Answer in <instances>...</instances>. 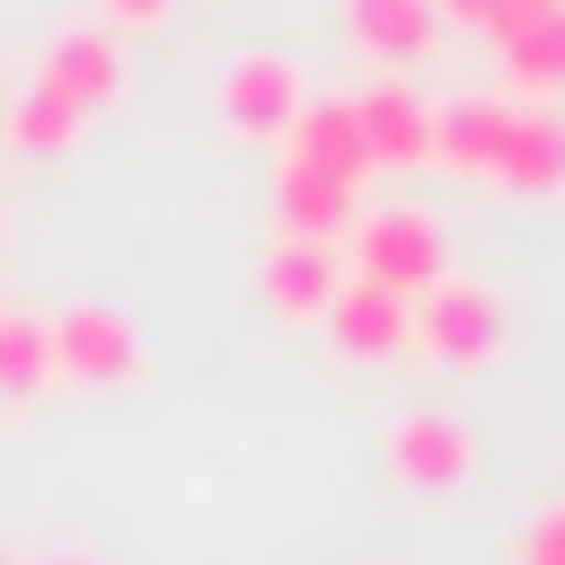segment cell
I'll return each instance as SVG.
<instances>
[{
    "mask_svg": "<svg viewBox=\"0 0 565 565\" xmlns=\"http://www.w3.org/2000/svg\"><path fill=\"white\" fill-rule=\"evenodd\" d=\"M415 344L441 362H486L503 344V300L468 274H441L433 291H415Z\"/></svg>",
    "mask_w": 565,
    "mask_h": 565,
    "instance_id": "2",
    "label": "cell"
},
{
    "mask_svg": "<svg viewBox=\"0 0 565 565\" xmlns=\"http://www.w3.org/2000/svg\"><path fill=\"white\" fill-rule=\"evenodd\" d=\"M221 115H230L238 132H291V115H300V71H291L282 53H238V62L221 71Z\"/></svg>",
    "mask_w": 565,
    "mask_h": 565,
    "instance_id": "5",
    "label": "cell"
},
{
    "mask_svg": "<svg viewBox=\"0 0 565 565\" xmlns=\"http://www.w3.org/2000/svg\"><path fill=\"white\" fill-rule=\"evenodd\" d=\"M44 565H88V556H44Z\"/></svg>",
    "mask_w": 565,
    "mask_h": 565,
    "instance_id": "21",
    "label": "cell"
},
{
    "mask_svg": "<svg viewBox=\"0 0 565 565\" xmlns=\"http://www.w3.org/2000/svg\"><path fill=\"white\" fill-rule=\"evenodd\" d=\"M335 282H344V256H335L327 238H274V256H265V291H274V309L318 318V309L335 300Z\"/></svg>",
    "mask_w": 565,
    "mask_h": 565,
    "instance_id": "10",
    "label": "cell"
},
{
    "mask_svg": "<svg viewBox=\"0 0 565 565\" xmlns=\"http://www.w3.org/2000/svg\"><path fill=\"white\" fill-rule=\"evenodd\" d=\"M521 565H565V503L530 530V547H521Z\"/></svg>",
    "mask_w": 565,
    "mask_h": 565,
    "instance_id": "19",
    "label": "cell"
},
{
    "mask_svg": "<svg viewBox=\"0 0 565 565\" xmlns=\"http://www.w3.org/2000/svg\"><path fill=\"white\" fill-rule=\"evenodd\" d=\"M353 124H362L371 168H380V159H424V150H433V106H424L415 79H371V88L353 97Z\"/></svg>",
    "mask_w": 565,
    "mask_h": 565,
    "instance_id": "7",
    "label": "cell"
},
{
    "mask_svg": "<svg viewBox=\"0 0 565 565\" xmlns=\"http://www.w3.org/2000/svg\"><path fill=\"white\" fill-rule=\"evenodd\" d=\"M71 132H79V106H62L44 79H26L18 106H9V141H26V150H62Z\"/></svg>",
    "mask_w": 565,
    "mask_h": 565,
    "instance_id": "16",
    "label": "cell"
},
{
    "mask_svg": "<svg viewBox=\"0 0 565 565\" xmlns=\"http://www.w3.org/2000/svg\"><path fill=\"white\" fill-rule=\"evenodd\" d=\"M274 212H282V238H327L335 247V230H353V185H335V177H318V168H291L282 159V185H274Z\"/></svg>",
    "mask_w": 565,
    "mask_h": 565,
    "instance_id": "14",
    "label": "cell"
},
{
    "mask_svg": "<svg viewBox=\"0 0 565 565\" xmlns=\"http://www.w3.org/2000/svg\"><path fill=\"white\" fill-rule=\"evenodd\" d=\"M353 265L344 274H362V282H380V291H433L441 282V230H433V212L424 203H380V212H353Z\"/></svg>",
    "mask_w": 565,
    "mask_h": 565,
    "instance_id": "1",
    "label": "cell"
},
{
    "mask_svg": "<svg viewBox=\"0 0 565 565\" xmlns=\"http://www.w3.org/2000/svg\"><path fill=\"white\" fill-rule=\"evenodd\" d=\"M106 9H115V18H159L168 0H106Z\"/></svg>",
    "mask_w": 565,
    "mask_h": 565,
    "instance_id": "20",
    "label": "cell"
},
{
    "mask_svg": "<svg viewBox=\"0 0 565 565\" xmlns=\"http://www.w3.org/2000/svg\"><path fill=\"white\" fill-rule=\"evenodd\" d=\"M512 115H521V106H503V97H441V106H433V159H450V168H494Z\"/></svg>",
    "mask_w": 565,
    "mask_h": 565,
    "instance_id": "13",
    "label": "cell"
},
{
    "mask_svg": "<svg viewBox=\"0 0 565 565\" xmlns=\"http://www.w3.org/2000/svg\"><path fill=\"white\" fill-rule=\"evenodd\" d=\"M433 9H441V18H459V26H486V35L503 44V35H512L539 0H433Z\"/></svg>",
    "mask_w": 565,
    "mask_h": 565,
    "instance_id": "18",
    "label": "cell"
},
{
    "mask_svg": "<svg viewBox=\"0 0 565 565\" xmlns=\"http://www.w3.org/2000/svg\"><path fill=\"white\" fill-rule=\"evenodd\" d=\"M282 159H291V168H318V177H335V185H362L371 150H362L353 97H318V106H300L291 132H282Z\"/></svg>",
    "mask_w": 565,
    "mask_h": 565,
    "instance_id": "6",
    "label": "cell"
},
{
    "mask_svg": "<svg viewBox=\"0 0 565 565\" xmlns=\"http://www.w3.org/2000/svg\"><path fill=\"white\" fill-rule=\"evenodd\" d=\"M35 79L62 97V106H106L115 88H124V53H115V35L106 26H62L53 44H44V62H35Z\"/></svg>",
    "mask_w": 565,
    "mask_h": 565,
    "instance_id": "4",
    "label": "cell"
},
{
    "mask_svg": "<svg viewBox=\"0 0 565 565\" xmlns=\"http://www.w3.org/2000/svg\"><path fill=\"white\" fill-rule=\"evenodd\" d=\"M503 71H512L521 97H556V88H565V9H556V0H539V9L503 35Z\"/></svg>",
    "mask_w": 565,
    "mask_h": 565,
    "instance_id": "15",
    "label": "cell"
},
{
    "mask_svg": "<svg viewBox=\"0 0 565 565\" xmlns=\"http://www.w3.org/2000/svg\"><path fill=\"white\" fill-rule=\"evenodd\" d=\"M344 26L380 62H424L433 35H441V9L433 0H344Z\"/></svg>",
    "mask_w": 565,
    "mask_h": 565,
    "instance_id": "12",
    "label": "cell"
},
{
    "mask_svg": "<svg viewBox=\"0 0 565 565\" xmlns=\"http://www.w3.org/2000/svg\"><path fill=\"white\" fill-rule=\"evenodd\" d=\"M388 459H397V477H406V486H459L477 450H468V433H459L450 415L415 406V415H397V424H388Z\"/></svg>",
    "mask_w": 565,
    "mask_h": 565,
    "instance_id": "9",
    "label": "cell"
},
{
    "mask_svg": "<svg viewBox=\"0 0 565 565\" xmlns=\"http://www.w3.org/2000/svg\"><path fill=\"white\" fill-rule=\"evenodd\" d=\"M44 344H53V371H62V380H124V371L141 362L132 318L106 309V300H71V309H53V318H44Z\"/></svg>",
    "mask_w": 565,
    "mask_h": 565,
    "instance_id": "3",
    "label": "cell"
},
{
    "mask_svg": "<svg viewBox=\"0 0 565 565\" xmlns=\"http://www.w3.org/2000/svg\"><path fill=\"white\" fill-rule=\"evenodd\" d=\"M494 177H503L512 194H556V185H565V115H547V106L512 115V132H503V150H494Z\"/></svg>",
    "mask_w": 565,
    "mask_h": 565,
    "instance_id": "11",
    "label": "cell"
},
{
    "mask_svg": "<svg viewBox=\"0 0 565 565\" xmlns=\"http://www.w3.org/2000/svg\"><path fill=\"white\" fill-rule=\"evenodd\" d=\"M35 380H53V344L35 318H0V397H26Z\"/></svg>",
    "mask_w": 565,
    "mask_h": 565,
    "instance_id": "17",
    "label": "cell"
},
{
    "mask_svg": "<svg viewBox=\"0 0 565 565\" xmlns=\"http://www.w3.org/2000/svg\"><path fill=\"white\" fill-rule=\"evenodd\" d=\"M556 9H565V0H556Z\"/></svg>",
    "mask_w": 565,
    "mask_h": 565,
    "instance_id": "22",
    "label": "cell"
},
{
    "mask_svg": "<svg viewBox=\"0 0 565 565\" xmlns=\"http://www.w3.org/2000/svg\"><path fill=\"white\" fill-rule=\"evenodd\" d=\"M0 565H9V556H0Z\"/></svg>",
    "mask_w": 565,
    "mask_h": 565,
    "instance_id": "23",
    "label": "cell"
},
{
    "mask_svg": "<svg viewBox=\"0 0 565 565\" xmlns=\"http://www.w3.org/2000/svg\"><path fill=\"white\" fill-rule=\"evenodd\" d=\"M327 327H335V344H344V353H362V362H380V353L415 344V309H406L397 291L362 282V274H344V282H335V300H327Z\"/></svg>",
    "mask_w": 565,
    "mask_h": 565,
    "instance_id": "8",
    "label": "cell"
}]
</instances>
